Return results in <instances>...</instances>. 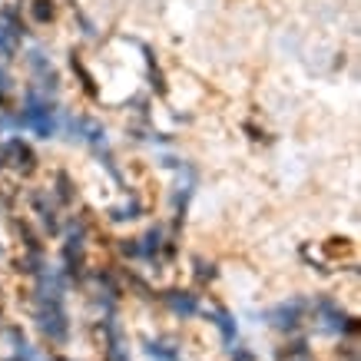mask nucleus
Returning a JSON list of instances; mask_svg holds the SVG:
<instances>
[{
	"label": "nucleus",
	"mask_w": 361,
	"mask_h": 361,
	"mask_svg": "<svg viewBox=\"0 0 361 361\" xmlns=\"http://www.w3.org/2000/svg\"><path fill=\"white\" fill-rule=\"evenodd\" d=\"M299 312H302V302H292V308H288V305H282L279 312H272V318H282V322H275L279 328H292V325H295V318H299Z\"/></svg>",
	"instance_id": "obj_2"
},
{
	"label": "nucleus",
	"mask_w": 361,
	"mask_h": 361,
	"mask_svg": "<svg viewBox=\"0 0 361 361\" xmlns=\"http://www.w3.org/2000/svg\"><path fill=\"white\" fill-rule=\"evenodd\" d=\"M216 325L222 328V335H226V342H232V335H235V325H232V318H229L226 312H216Z\"/></svg>",
	"instance_id": "obj_4"
},
{
	"label": "nucleus",
	"mask_w": 361,
	"mask_h": 361,
	"mask_svg": "<svg viewBox=\"0 0 361 361\" xmlns=\"http://www.w3.org/2000/svg\"><path fill=\"white\" fill-rule=\"evenodd\" d=\"M50 0H37V7H34V14H37V20H47L50 14H54V7H47Z\"/></svg>",
	"instance_id": "obj_5"
},
{
	"label": "nucleus",
	"mask_w": 361,
	"mask_h": 361,
	"mask_svg": "<svg viewBox=\"0 0 361 361\" xmlns=\"http://www.w3.org/2000/svg\"><path fill=\"white\" fill-rule=\"evenodd\" d=\"M170 302H172V308L183 312V315H192V312H196V299H192L189 292H172Z\"/></svg>",
	"instance_id": "obj_3"
},
{
	"label": "nucleus",
	"mask_w": 361,
	"mask_h": 361,
	"mask_svg": "<svg viewBox=\"0 0 361 361\" xmlns=\"http://www.w3.org/2000/svg\"><path fill=\"white\" fill-rule=\"evenodd\" d=\"M20 123L30 126V130H37L40 136H50L54 133V110H50V103H43V100H37V93H30Z\"/></svg>",
	"instance_id": "obj_1"
}]
</instances>
